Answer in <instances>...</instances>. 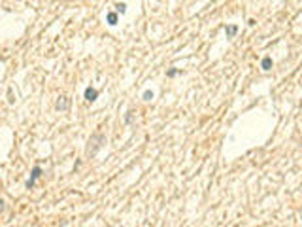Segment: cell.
<instances>
[{"label": "cell", "instance_id": "8", "mask_svg": "<svg viewBox=\"0 0 302 227\" xmlns=\"http://www.w3.org/2000/svg\"><path fill=\"white\" fill-rule=\"evenodd\" d=\"M115 12H117V13H125L127 12V4H117V6H115Z\"/></svg>", "mask_w": 302, "mask_h": 227}, {"label": "cell", "instance_id": "5", "mask_svg": "<svg viewBox=\"0 0 302 227\" xmlns=\"http://www.w3.org/2000/svg\"><path fill=\"white\" fill-rule=\"evenodd\" d=\"M106 21L110 25H117V12H108L106 13Z\"/></svg>", "mask_w": 302, "mask_h": 227}, {"label": "cell", "instance_id": "6", "mask_svg": "<svg viewBox=\"0 0 302 227\" xmlns=\"http://www.w3.org/2000/svg\"><path fill=\"white\" fill-rule=\"evenodd\" d=\"M225 32H227V36H228V38H232V36H234V34L238 32V27H236V25H228V27L225 29Z\"/></svg>", "mask_w": 302, "mask_h": 227}, {"label": "cell", "instance_id": "9", "mask_svg": "<svg viewBox=\"0 0 302 227\" xmlns=\"http://www.w3.org/2000/svg\"><path fill=\"white\" fill-rule=\"evenodd\" d=\"M153 99V93L151 91H144V100H151Z\"/></svg>", "mask_w": 302, "mask_h": 227}, {"label": "cell", "instance_id": "3", "mask_svg": "<svg viewBox=\"0 0 302 227\" xmlns=\"http://www.w3.org/2000/svg\"><path fill=\"white\" fill-rule=\"evenodd\" d=\"M83 95H85V100H89V102H95V100H97V97H98V91H97L95 87H87Z\"/></svg>", "mask_w": 302, "mask_h": 227}, {"label": "cell", "instance_id": "1", "mask_svg": "<svg viewBox=\"0 0 302 227\" xmlns=\"http://www.w3.org/2000/svg\"><path fill=\"white\" fill-rule=\"evenodd\" d=\"M104 142H106V136H104V134H100V132H97V134H95V136H92V138L89 140V144H92V148H89V150H87V153H89V155H95V153H97V151L102 148V144H104Z\"/></svg>", "mask_w": 302, "mask_h": 227}, {"label": "cell", "instance_id": "7", "mask_svg": "<svg viewBox=\"0 0 302 227\" xmlns=\"http://www.w3.org/2000/svg\"><path fill=\"white\" fill-rule=\"evenodd\" d=\"M270 66H272V59H270V57H264V59H263V68H264V70H268Z\"/></svg>", "mask_w": 302, "mask_h": 227}, {"label": "cell", "instance_id": "10", "mask_svg": "<svg viewBox=\"0 0 302 227\" xmlns=\"http://www.w3.org/2000/svg\"><path fill=\"white\" fill-rule=\"evenodd\" d=\"M179 72L176 70V68H172V70H168V78H174V76H178Z\"/></svg>", "mask_w": 302, "mask_h": 227}, {"label": "cell", "instance_id": "4", "mask_svg": "<svg viewBox=\"0 0 302 227\" xmlns=\"http://www.w3.org/2000/svg\"><path fill=\"white\" fill-rule=\"evenodd\" d=\"M55 108L57 110H68V108H70V99H68V97H59Z\"/></svg>", "mask_w": 302, "mask_h": 227}, {"label": "cell", "instance_id": "2", "mask_svg": "<svg viewBox=\"0 0 302 227\" xmlns=\"http://www.w3.org/2000/svg\"><path fill=\"white\" fill-rule=\"evenodd\" d=\"M42 176V167L40 165H36L34 169H32V172H30V178L27 180V189H32L34 186H36V180Z\"/></svg>", "mask_w": 302, "mask_h": 227}]
</instances>
